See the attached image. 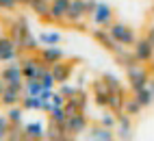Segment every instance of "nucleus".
<instances>
[{"label": "nucleus", "instance_id": "obj_9", "mask_svg": "<svg viewBox=\"0 0 154 141\" xmlns=\"http://www.w3.org/2000/svg\"><path fill=\"white\" fill-rule=\"evenodd\" d=\"M0 78L5 80V85L22 83V80H24V74H22V65H20V61H11V65H5L2 72H0Z\"/></svg>", "mask_w": 154, "mask_h": 141}, {"label": "nucleus", "instance_id": "obj_10", "mask_svg": "<svg viewBox=\"0 0 154 141\" xmlns=\"http://www.w3.org/2000/svg\"><path fill=\"white\" fill-rule=\"evenodd\" d=\"M115 135L119 137V141H130L132 139V122L128 113H119L117 115V130Z\"/></svg>", "mask_w": 154, "mask_h": 141}, {"label": "nucleus", "instance_id": "obj_8", "mask_svg": "<svg viewBox=\"0 0 154 141\" xmlns=\"http://www.w3.org/2000/svg\"><path fill=\"white\" fill-rule=\"evenodd\" d=\"M63 128H65L67 135H80V133L87 128V117H85V113H83V111H78V113L69 115L67 122L63 124Z\"/></svg>", "mask_w": 154, "mask_h": 141}, {"label": "nucleus", "instance_id": "obj_19", "mask_svg": "<svg viewBox=\"0 0 154 141\" xmlns=\"http://www.w3.org/2000/svg\"><path fill=\"white\" fill-rule=\"evenodd\" d=\"M28 7L33 9L37 15L50 20V0H28Z\"/></svg>", "mask_w": 154, "mask_h": 141}, {"label": "nucleus", "instance_id": "obj_39", "mask_svg": "<svg viewBox=\"0 0 154 141\" xmlns=\"http://www.w3.org/2000/svg\"><path fill=\"white\" fill-rule=\"evenodd\" d=\"M0 11H2V7H0Z\"/></svg>", "mask_w": 154, "mask_h": 141}, {"label": "nucleus", "instance_id": "obj_16", "mask_svg": "<svg viewBox=\"0 0 154 141\" xmlns=\"http://www.w3.org/2000/svg\"><path fill=\"white\" fill-rule=\"evenodd\" d=\"M124 89H119V91H111L109 93V109L113 111V113H124Z\"/></svg>", "mask_w": 154, "mask_h": 141}, {"label": "nucleus", "instance_id": "obj_23", "mask_svg": "<svg viewBox=\"0 0 154 141\" xmlns=\"http://www.w3.org/2000/svg\"><path fill=\"white\" fill-rule=\"evenodd\" d=\"M94 139H100V141H115V133H113V128L98 126V128H94Z\"/></svg>", "mask_w": 154, "mask_h": 141}, {"label": "nucleus", "instance_id": "obj_14", "mask_svg": "<svg viewBox=\"0 0 154 141\" xmlns=\"http://www.w3.org/2000/svg\"><path fill=\"white\" fill-rule=\"evenodd\" d=\"M24 137L28 141H44V137H46L44 124L42 122H30V124H26L24 126Z\"/></svg>", "mask_w": 154, "mask_h": 141}, {"label": "nucleus", "instance_id": "obj_4", "mask_svg": "<svg viewBox=\"0 0 154 141\" xmlns=\"http://www.w3.org/2000/svg\"><path fill=\"white\" fill-rule=\"evenodd\" d=\"M87 0H69V7H67V15H65V22L67 24H74L80 26V22L87 17Z\"/></svg>", "mask_w": 154, "mask_h": 141}, {"label": "nucleus", "instance_id": "obj_5", "mask_svg": "<svg viewBox=\"0 0 154 141\" xmlns=\"http://www.w3.org/2000/svg\"><path fill=\"white\" fill-rule=\"evenodd\" d=\"M132 52H135L139 63H150L154 59V46L150 44L148 37H141V39H137V44L132 46Z\"/></svg>", "mask_w": 154, "mask_h": 141}, {"label": "nucleus", "instance_id": "obj_15", "mask_svg": "<svg viewBox=\"0 0 154 141\" xmlns=\"http://www.w3.org/2000/svg\"><path fill=\"white\" fill-rule=\"evenodd\" d=\"M22 98H24V93L15 91L11 87H5V91L0 93V102L5 106H15V104H22Z\"/></svg>", "mask_w": 154, "mask_h": 141}, {"label": "nucleus", "instance_id": "obj_11", "mask_svg": "<svg viewBox=\"0 0 154 141\" xmlns=\"http://www.w3.org/2000/svg\"><path fill=\"white\" fill-rule=\"evenodd\" d=\"M39 59H42L44 63H48V65H54V63L65 59V52L61 48H57V46H44L39 50Z\"/></svg>", "mask_w": 154, "mask_h": 141}, {"label": "nucleus", "instance_id": "obj_13", "mask_svg": "<svg viewBox=\"0 0 154 141\" xmlns=\"http://www.w3.org/2000/svg\"><path fill=\"white\" fill-rule=\"evenodd\" d=\"M50 69H52V76H54V80H57L59 85L67 83L69 76H72V65L65 63V61H59V63H54V65H50Z\"/></svg>", "mask_w": 154, "mask_h": 141}, {"label": "nucleus", "instance_id": "obj_7", "mask_svg": "<svg viewBox=\"0 0 154 141\" xmlns=\"http://www.w3.org/2000/svg\"><path fill=\"white\" fill-rule=\"evenodd\" d=\"M91 22H94L96 26H104V28H109V26L113 24V9H111V5H106V2H98L94 15H91Z\"/></svg>", "mask_w": 154, "mask_h": 141}, {"label": "nucleus", "instance_id": "obj_12", "mask_svg": "<svg viewBox=\"0 0 154 141\" xmlns=\"http://www.w3.org/2000/svg\"><path fill=\"white\" fill-rule=\"evenodd\" d=\"M69 0H50V20L52 22H65Z\"/></svg>", "mask_w": 154, "mask_h": 141}, {"label": "nucleus", "instance_id": "obj_24", "mask_svg": "<svg viewBox=\"0 0 154 141\" xmlns=\"http://www.w3.org/2000/svg\"><path fill=\"white\" fill-rule=\"evenodd\" d=\"M143 111V106L137 102V98H132V100H126L124 102V113H128L130 117H137L139 113Z\"/></svg>", "mask_w": 154, "mask_h": 141}, {"label": "nucleus", "instance_id": "obj_21", "mask_svg": "<svg viewBox=\"0 0 154 141\" xmlns=\"http://www.w3.org/2000/svg\"><path fill=\"white\" fill-rule=\"evenodd\" d=\"M115 59H117V63H122V65H124L126 69L139 63V61H137V57H135V52H128V50H126V48H124V50H122V52H119V54H115Z\"/></svg>", "mask_w": 154, "mask_h": 141}, {"label": "nucleus", "instance_id": "obj_33", "mask_svg": "<svg viewBox=\"0 0 154 141\" xmlns=\"http://www.w3.org/2000/svg\"><path fill=\"white\" fill-rule=\"evenodd\" d=\"M96 7H98V0H87V13H89V17L94 15V11H96Z\"/></svg>", "mask_w": 154, "mask_h": 141}, {"label": "nucleus", "instance_id": "obj_38", "mask_svg": "<svg viewBox=\"0 0 154 141\" xmlns=\"http://www.w3.org/2000/svg\"><path fill=\"white\" fill-rule=\"evenodd\" d=\"M2 119H5V117H2V115H0V122H2Z\"/></svg>", "mask_w": 154, "mask_h": 141}, {"label": "nucleus", "instance_id": "obj_32", "mask_svg": "<svg viewBox=\"0 0 154 141\" xmlns=\"http://www.w3.org/2000/svg\"><path fill=\"white\" fill-rule=\"evenodd\" d=\"M17 5H20L17 0H0V7H2L5 11H13V9H15Z\"/></svg>", "mask_w": 154, "mask_h": 141}, {"label": "nucleus", "instance_id": "obj_28", "mask_svg": "<svg viewBox=\"0 0 154 141\" xmlns=\"http://www.w3.org/2000/svg\"><path fill=\"white\" fill-rule=\"evenodd\" d=\"M102 78H104V83L109 85L111 91H119V89H124V87L119 85V78H117V76H113V74H104Z\"/></svg>", "mask_w": 154, "mask_h": 141}, {"label": "nucleus", "instance_id": "obj_22", "mask_svg": "<svg viewBox=\"0 0 154 141\" xmlns=\"http://www.w3.org/2000/svg\"><path fill=\"white\" fill-rule=\"evenodd\" d=\"M135 98H137V102H139L143 109L154 104V93L150 91V87H146V89H141V91H137V93H135Z\"/></svg>", "mask_w": 154, "mask_h": 141}, {"label": "nucleus", "instance_id": "obj_37", "mask_svg": "<svg viewBox=\"0 0 154 141\" xmlns=\"http://www.w3.org/2000/svg\"><path fill=\"white\" fill-rule=\"evenodd\" d=\"M17 2H20V5H28V0H17Z\"/></svg>", "mask_w": 154, "mask_h": 141}, {"label": "nucleus", "instance_id": "obj_27", "mask_svg": "<svg viewBox=\"0 0 154 141\" xmlns=\"http://www.w3.org/2000/svg\"><path fill=\"white\" fill-rule=\"evenodd\" d=\"M50 122H57V124H65L67 122V113H65V106H54L50 111Z\"/></svg>", "mask_w": 154, "mask_h": 141}, {"label": "nucleus", "instance_id": "obj_34", "mask_svg": "<svg viewBox=\"0 0 154 141\" xmlns=\"http://www.w3.org/2000/svg\"><path fill=\"white\" fill-rule=\"evenodd\" d=\"M146 37L150 39V44L154 46V26H150V28H148V33H146Z\"/></svg>", "mask_w": 154, "mask_h": 141}, {"label": "nucleus", "instance_id": "obj_6", "mask_svg": "<svg viewBox=\"0 0 154 141\" xmlns=\"http://www.w3.org/2000/svg\"><path fill=\"white\" fill-rule=\"evenodd\" d=\"M20 50L11 37H0V63H9V61H17Z\"/></svg>", "mask_w": 154, "mask_h": 141}, {"label": "nucleus", "instance_id": "obj_29", "mask_svg": "<svg viewBox=\"0 0 154 141\" xmlns=\"http://www.w3.org/2000/svg\"><path fill=\"white\" fill-rule=\"evenodd\" d=\"M59 91H61V93H63V96H65V98L69 100V98H74V96L78 93V87H72V85L63 83V85H61V89H59Z\"/></svg>", "mask_w": 154, "mask_h": 141}, {"label": "nucleus", "instance_id": "obj_36", "mask_svg": "<svg viewBox=\"0 0 154 141\" xmlns=\"http://www.w3.org/2000/svg\"><path fill=\"white\" fill-rule=\"evenodd\" d=\"M5 87H7V85H5V80H2V78H0V93H2V91H5Z\"/></svg>", "mask_w": 154, "mask_h": 141}, {"label": "nucleus", "instance_id": "obj_20", "mask_svg": "<svg viewBox=\"0 0 154 141\" xmlns=\"http://www.w3.org/2000/svg\"><path fill=\"white\" fill-rule=\"evenodd\" d=\"M37 41L42 46H57L61 41V33L59 31H50V33H39Z\"/></svg>", "mask_w": 154, "mask_h": 141}, {"label": "nucleus", "instance_id": "obj_18", "mask_svg": "<svg viewBox=\"0 0 154 141\" xmlns=\"http://www.w3.org/2000/svg\"><path fill=\"white\" fill-rule=\"evenodd\" d=\"M46 100H42L39 96H24L22 98V109L24 111H44Z\"/></svg>", "mask_w": 154, "mask_h": 141}, {"label": "nucleus", "instance_id": "obj_31", "mask_svg": "<svg viewBox=\"0 0 154 141\" xmlns=\"http://www.w3.org/2000/svg\"><path fill=\"white\" fill-rule=\"evenodd\" d=\"M42 83H44L46 89H54V83H57V80H54V76H52V69H50V72L42 78Z\"/></svg>", "mask_w": 154, "mask_h": 141}, {"label": "nucleus", "instance_id": "obj_1", "mask_svg": "<svg viewBox=\"0 0 154 141\" xmlns=\"http://www.w3.org/2000/svg\"><path fill=\"white\" fill-rule=\"evenodd\" d=\"M126 76H128V85H130V91H132V93L146 89L148 83H150V72H148V67L141 65V63L128 67V69H126Z\"/></svg>", "mask_w": 154, "mask_h": 141}, {"label": "nucleus", "instance_id": "obj_25", "mask_svg": "<svg viewBox=\"0 0 154 141\" xmlns=\"http://www.w3.org/2000/svg\"><path fill=\"white\" fill-rule=\"evenodd\" d=\"M100 126L113 128V130H115V128H117V113H113V111L109 109V113H104V115L100 117Z\"/></svg>", "mask_w": 154, "mask_h": 141}, {"label": "nucleus", "instance_id": "obj_3", "mask_svg": "<svg viewBox=\"0 0 154 141\" xmlns=\"http://www.w3.org/2000/svg\"><path fill=\"white\" fill-rule=\"evenodd\" d=\"M91 35H94V39H96V41H98L100 46H104L106 50H111L113 54H119L122 50L126 48V46H122V44L117 41V39L109 33V28H104V26H98L96 31H91Z\"/></svg>", "mask_w": 154, "mask_h": 141}, {"label": "nucleus", "instance_id": "obj_40", "mask_svg": "<svg viewBox=\"0 0 154 141\" xmlns=\"http://www.w3.org/2000/svg\"><path fill=\"white\" fill-rule=\"evenodd\" d=\"M0 141H2V139H0Z\"/></svg>", "mask_w": 154, "mask_h": 141}, {"label": "nucleus", "instance_id": "obj_2", "mask_svg": "<svg viewBox=\"0 0 154 141\" xmlns=\"http://www.w3.org/2000/svg\"><path fill=\"white\" fill-rule=\"evenodd\" d=\"M109 33H111L113 37H115L122 46H126V48H132V46L137 44V39H139L130 26L122 24V22H113V24L109 26Z\"/></svg>", "mask_w": 154, "mask_h": 141}, {"label": "nucleus", "instance_id": "obj_17", "mask_svg": "<svg viewBox=\"0 0 154 141\" xmlns=\"http://www.w3.org/2000/svg\"><path fill=\"white\" fill-rule=\"evenodd\" d=\"M44 89L46 87L39 78H24V96H42Z\"/></svg>", "mask_w": 154, "mask_h": 141}, {"label": "nucleus", "instance_id": "obj_30", "mask_svg": "<svg viewBox=\"0 0 154 141\" xmlns=\"http://www.w3.org/2000/svg\"><path fill=\"white\" fill-rule=\"evenodd\" d=\"M50 102H52L54 106H65V102H67V98L61 93V91H54L52 93V98H50Z\"/></svg>", "mask_w": 154, "mask_h": 141}, {"label": "nucleus", "instance_id": "obj_35", "mask_svg": "<svg viewBox=\"0 0 154 141\" xmlns=\"http://www.w3.org/2000/svg\"><path fill=\"white\" fill-rule=\"evenodd\" d=\"M148 87H150V91L154 93V78H150V83H148Z\"/></svg>", "mask_w": 154, "mask_h": 141}, {"label": "nucleus", "instance_id": "obj_26", "mask_svg": "<svg viewBox=\"0 0 154 141\" xmlns=\"http://www.w3.org/2000/svg\"><path fill=\"white\" fill-rule=\"evenodd\" d=\"M22 113H24V109L15 104V106H9V113H7V117H9V122H11V124L20 126V124H22Z\"/></svg>", "mask_w": 154, "mask_h": 141}]
</instances>
